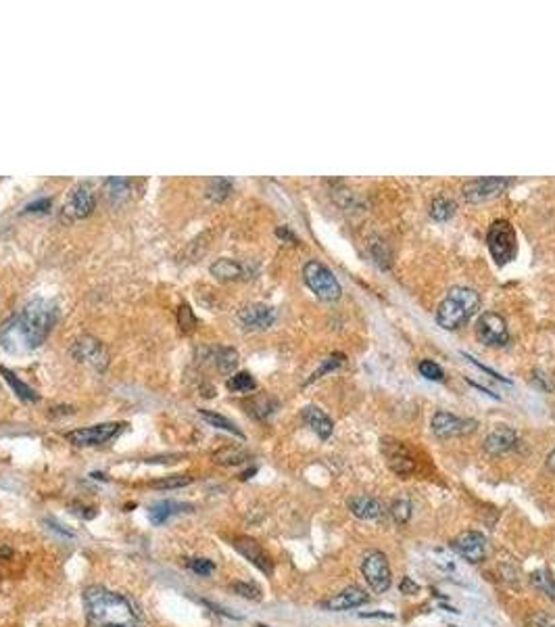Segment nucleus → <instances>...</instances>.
I'll return each mask as SVG.
<instances>
[{"label":"nucleus","instance_id":"f257e3e1","mask_svg":"<svg viewBox=\"0 0 555 627\" xmlns=\"http://www.w3.org/2000/svg\"><path fill=\"white\" fill-rule=\"evenodd\" d=\"M88 627H144L142 619L123 594L103 585H90L81 594Z\"/></svg>","mask_w":555,"mask_h":627},{"label":"nucleus","instance_id":"f03ea898","mask_svg":"<svg viewBox=\"0 0 555 627\" xmlns=\"http://www.w3.org/2000/svg\"><path fill=\"white\" fill-rule=\"evenodd\" d=\"M55 316H57L55 305L48 303L46 299H32L30 303H25V307L17 316V329L21 334L23 347L28 349L40 347L55 324Z\"/></svg>","mask_w":555,"mask_h":627},{"label":"nucleus","instance_id":"7ed1b4c3","mask_svg":"<svg viewBox=\"0 0 555 627\" xmlns=\"http://www.w3.org/2000/svg\"><path fill=\"white\" fill-rule=\"evenodd\" d=\"M480 305V297L470 287H453L447 293V297L438 303L436 310V322L445 331H455L464 327L476 314Z\"/></svg>","mask_w":555,"mask_h":627},{"label":"nucleus","instance_id":"20e7f679","mask_svg":"<svg viewBox=\"0 0 555 627\" xmlns=\"http://www.w3.org/2000/svg\"><path fill=\"white\" fill-rule=\"evenodd\" d=\"M303 281L311 289V293H316V297L324 301H336L343 295V287L338 278L334 276V272L317 259H309L305 264Z\"/></svg>","mask_w":555,"mask_h":627},{"label":"nucleus","instance_id":"39448f33","mask_svg":"<svg viewBox=\"0 0 555 627\" xmlns=\"http://www.w3.org/2000/svg\"><path fill=\"white\" fill-rule=\"evenodd\" d=\"M486 245L493 259L503 266L512 261L515 255V230L508 220H495L486 232Z\"/></svg>","mask_w":555,"mask_h":627},{"label":"nucleus","instance_id":"423d86ee","mask_svg":"<svg viewBox=\"0 0 555 627\" xmlns=\"http://www.w3.org/2000/svg\"><path fill=\"white\" fill-rule=\"evenodd\" d=\"M71 356L78 362L90 366L92 371H96V373H103L109 366V351H107V347L98 339H94L90 334H81V337L76 339V343L71 345Z\"/></svg>","mask_w":555,"mask_h":627},{"label":"nucleus","instance_id":"0eeeda50","mask_svg":"<svg viewBox=\"0 0 555 627\" xmlns=\"http://www.w3.org/2000/svg\"><path fill=\"white\" fill-rule=\"evenodd\" d=\"M123 427H125L123 422H101V424L69 431L65 437H67V441H71L78 448H92V446H103L109 439L118 437Z\"/></svg>","mask_w":555,"mask_h":627},{"label":"nucleus","instance_id":"6e6552de","mask_svg":"<svg viewBox=\"0 0 555 627\" xmlns=\"http://www.w3.org/2000/svg\"><path fill=\"white\" fill-rule=\"evenodd\" d=\"M361 573L365 577V582L370 584V587L376 592V594H384L389 587H391V582H393V575H391V567H389V558L374 550L370 552L363 563H361Z\"/></svg>","mask_w":555,"mask_h":627},{"label":"nucleus","instance_id":"1a4fd4ad","mask_svg":"<svg viewBox=\"0 0 555 627\" xmlns=\"http://www.w3.org/2000/svg\"><path fill=\"white\" fill-rule=\"evenodd\" d=\"M508 186H510V180L508 178H501V176L474 178V180H470V182L464 184V197L470 203H482V201H488V199L499 197Z\"/></svg>","mask_w":555,"mask_h":627},{"label":"nucleus","instance_id":"9d476101","mask_svg":"<svg viewBox=\"0 0 555 627\" xmlns=\"http://www.w3.org/2000/svg\"><path fill=\"white\" fill-rule=\"evenodd\" d=\"M476 337L484 345H505L510 341L508 324L497 312H484L476 320Z\"/></svg>","mask_w":555,"mask_h":627},{"label":"nucleus","instance_id":"9b49d317","mask_svg":"<svg viewBox=\"0 0 555 627\" xmlns=\"http://www.w3.org/2000/svg\"><path fill=\"white\" fill-rule=\"evenodd\" d=\"M232 546H234V550H236L238 554H242L261 573H265V575H272L274 573V560H272V556L263 550V546L257 542V540L246 538V536H234L232 538Z\"/></svg>","mask_w":555,"mask_h":627},{"label":"nucleus","instance_id":"f8f14e48","mask_svg":"<svg viewBox=\"0 0 555 627\" xmlns=\"http://www.w3.org/2000/svg\"><path fill=\"white\" fill-rule=\"evenodd\" d=\"M433 433L440 439H449V437H457V435H466L476 431L478 422L472 418H462L451 414V412H436L433 417Z\"/></svg>","mask_w":555,"mask_h":627},{"label":"nucleus","instance_id":"ddd939ff","mask_svg":"<svg viewBox=\"0 0 555 627\" xmlns=\"http://www.w3.org/2000/svg\"><path fill=\"white\" fill-rule=\"evenodd\" d=\"M96 208V197L88 184H78L69 191L65 203H63V213L69 220H84L88 218Z\"/></svg>","mask_w":555,"mask_h":627},{"label":"nucleus","instance_id":"4468645a","mask_svg":"<svg viewBox=\"0 0 555 627\" xmlns=\"http://www.w3.org/2000/svg\"><path fill=\"white\" fill-rule=\"evenodd\" d=\"M238 320L246 331H265L276 322V310L268 303H248L238 312Z\"/></svg>","mask_w":555,"mask_h":627},{"label":"nucleus","instance_id":"2eb2a0df","mask_svg":"<svg viewBox=\"0 0 555 627\" xmlns=\"http://www.w3.org/2000/svg\"><path fill=\"white\" fill-rule=\"evenodd\" d=\"M370 602V594L357 585H351L326 600L319 602V609L324 611H330V613H343V611H351V609H357V606H363Z\"/></svg>","mask_w":555,"mask_h":627},{"label":"nucleus","instance_id":"dca6fc26","mask_svg":"<svg viewBox=\"0 0 555 627\" xmlns=\"http://www.w3.org/2000/svg\"><path fill=\"white\" fill-rule=\"evenodd\" d=\"M451 546L459 556H464L472 565H478L486 558V538L480 531H462Z\"/></svg>","mask_w":555,"mask_h":627},{"label":"nucleus","instance_id":"f3484780","mask_svg":"<svg viewBox=\"0 0 555 627\" xmlns=\"http://www.w3.org/2000/svg\"><path fill=\"white\" fill-rule=\"evenodd\" d=\"M384 454H387V462L389 468L396 473L399 477H409L416 470V460L407 452V448L401 441H393V439H384Z\"/></svg>","mask_w":555,"mask_h":627},{"label":"nucleus","instance_id":"a211bd4d","mask_svg":"<svg viewBox=\"0 0 555 627\" xmlns=\"http://www.w3.org/2000/svg\"><path fill=\"white\" fill-rule=\"evenodd\" d=\"M517 446V433L514 429L499 424L484 437V452L491 456H501Z\"/></svg>","mask_w":555,"mask_h":627},{"label":"nucleus","instance_id":"6ab92c4d","mask_svg":"<svg viewBox=\"0 0 555 627\" xmlns=\"http://www.w3.org/2000/svg\"><path fill=\"white\" fill-rule=\"evenodd\" d=\"M209 270L217 281H244V278H251V274H253L244 261H238L232 257L217 259L215 264H211Z\"/></svg>","mask_w":555,"mask_h":627},{"label":"nucleus","instance_id":"aec40b11","mask_svg":"<svg viewBox=\"0 0 555 627\" xmlns=\"http://www.w3.org/2000/svg\"><path fill=\"white\" fill-rule=\"evenodd\" d=\"M347 506H349V510L355 514L357 519H363V521H374V519H380L384 514L382 502L372 498V496H365V494L351 496L347 500Z\"/></svg>","mask_w":555,"mask_h":627},{"label":"nucleus","instance_id":"412c9836","mask_svg":"<svg viewBox=\"0 0 555 627\" xmlns=\"http://www.w3.org/2000/svg\"><path fill=\"white\" fill-rule=\"evenodd\" d=\"M303 420L316 431V435L321 437V439H328L332 435V431H334V424H332L330 417L326 412H321L317 406H305L303 408Z\"/></svg>","mask_w":555,"mask_h":627},{"label":"nucleus","instance_id":"4be33fe9","mask_svg":"<svg viewBox=\"0 0 555 627\" xmlns=\"http://www.w3.org/2000/svg\"><path fill=\"white\" fill-rule=\"evenodd\" d=\"M190 504H180V502H171V500H163L153 504L149 508V519L153 525H163L165 521H169L173 514L182 512V510H188Z\"/></svg>","mask_w":555,"mask_h":627},{"label":"nucleus","instance_id":"5701e85b","mask_svg":"<svg viewBox=\"0 0 555 627\" xmlns=\"http://www.w3.org/2000/svg\"><path fill=\"white\" fill-rule=\"evenodd\" d=\"M0 375L4 376V380H6V383L11 385V389H13V391H15V393H17V395H19V397H21L23 402L36 404V402H38V400H40L38 393H36V391H34V389H32V387H30L28 383H23V380H21L19 376L13 373V371H8V368L0 366Z\"/></svg>","mask_w":555,"mask_h":627},{"label":"nucleus","instance_id":"b1692460","mask_svg":"<svg viewBox=\"0 0 555 627\" xmlns=\"http://www.w3.org/2000/svg\"><path fill=\"white\" fill-rule=\"evenodd\" d=\"M209 354H211L209 360H213V364L217 366L219 373L228 375L238 366V351L232 347H213V349H209Z\"/></svg>","mask_w":555,"mask_h":627},{"label":"nucleus","instance_id":"393cba45","mask_svg":"<svg viewBox=\"0 0 555 627\" xmlns=\"http://www.w3.org/2000/svg\"><path fill=\"white\" fill-rule=\"evenodd\" d=\"M19 343H23V341H21V334L17 329V318L4 320L0 327V345L6 351H19Z\"/></svg>","mask_w":555,"mask_h":627},{"label":"nucleus","instance_id":"a878e982","mask_svg":"<svg viewBox=\"0 0 555 627\" xmlns=\"http://www.w3.org/2000/svg\"><path fill=\"white\" fill-rule=\"evenodd\" d=\"M276 408H278V402L274 397H270V395L253 397V400L246 404V412H248L251 417L259 418V420H263V418H268L270 414H274Z\"/></svg>","mask_w":555,"mask_h":627},{"label":"nucleus","instance_id":"bb28decb","mask_svg":"<svg viewBox=\"0 0 555 627\" xmlns=\"http://www.w3.org/2000/svg\"><path fill=\"white\" fill-rule=\"evenodd\" d=\"M198 414L200 418L205 420V422H209L211 427H215V429H222V431H228V433H232V435H236V437H244V433L238 429L236 424L230 420V418L222 417V414H217V412H213V410H198Z\"/></svg>","mask_w":555,"mask_h":627},{"label":"nucleus","instance_id":"cd10ccee","mask_svg":"<svg viewBox=\"0 0 555 627\" xmlns=\"http://www.w3.org/2000/svg\"><path fill=\"white\" fill-rule=\"evenodd\" d=\"M530 584L534 585L537 589H541L549 600L555 602V577H551V573L547 569L532 571L530 573Z\"/></svg>","mask_w":555,"mask_h":627},{"label":"nucleus","instance_id":"c85d7f7f","mask_svg":"<svg viewBox=\"0 0 555 627\" xmlns=\"http://www.w3.org/2000/svg\"><path fill=\"white\" fill-rule=\"evenodd\" d=\"M455 209H457V205H455L453 199L440 195V197H436L435 201H433V205H430V215L435 218L436 222H445V220H451L455 215Z\"/></svg>","mask_w":555,"mask_h":627},{"label":"nucleus","instance_id":"c756f323","mask_svg":"<svg viewBox=\"0 0 555 627\" xmlns=\"http://www.w3.org/2000/svg\"><path fill=\"white\" fill-rule=\"evenodd\" d=\"M232 193V180L230 178H213L207 186V197L211 201H226Z\"/></svg>","mask_w":555,"mask_h":627},{"label":"nucleus","instance_id":"7c9ffc66","mask_svg":"<svg viewBox=\"0 0 555 627\" xmlns=\"http://www.w3.org/2000/svg\"><path fill=\"white\" fill-rule=\"evenodd\" d=\"M213 460L217 464L236 466V464H242L244 460H248V454L244 450H238V448H224V450H219V452L213 454Z\"/></svg>","mask_w":555,"mask_h":627},{"label":"nucleus","instance_id":"2f4dec72","mask_svg":"<svg viewBox=\"0 0 555 627\" xmlns=\"http://www.w3.org/2000/svg\"><path fill=\"white\" fill-rule=\"evenodd\" d=\"M190 483H193L190 475H169L165 479L153 481L151 487H155V490H182V487H186Z\"/></svg>","mask_w":555,"mask_h":627},{"label":"nucleus","instance_id":"473e14b6","mask_svg":"<svg viewBox=\"0 0 555 627\" xmlns=\"http://www.w3.org/2000/svg\"><path fill=\"white\" fill-rule=\"evenodd\" d=\"M255 387H257V383L248 373H236V375H232V378H228V389L234 391V393L253 391Z\"/></svg>","mask_w":555,"mask_h":627},{"label":"nucleus","instance_id":"72a5a7b5","mask_svg":"<svg viewBox=\"0 0 555 627\" xmlns=\"http://www.w3.org/2000/svg\"><path fill=\"white\" fill-rule=\"evenodd\" d=\"M391 516L395 519V523L405 525L411 519V502L407 498H396L391 504Z\"/></svg>","mask_w":555,"mask_h":627},{"label":"nucleus","instance_id":"f704fd0d","mask_svg":"<svg viewBox=\"0 0 555 627\" xmlns=\"http://www.w3.org/2000/svg\"><path fill=\"white\" fill-rule=\"evenodd\" d=\"M132 182L127 178H107L105 180V191L109 197H119V195H125L130 191Z\"/></svg>","mask_w":555,"mask_h":627},{"label":"nucleus","instance_id":"c9c22d12","mask_svg":"<svg viewBox=\"0 0 555 627\" xmlns=\"http://www.w3.org/2000/svg\"><path fill=\"white\" fill-rule=\"evenodd\" d=\"M232 592H236L238 596H242L246 600H261L259 585L248 584V582H236V584H232Z\"/></svg>","mask_w":555,"mask_h":627},{"label":"nucleus","instance_id":"e433bc0d","mask_svg":"<svg viewBox=\"0 0 555 627\" xmlns=\"http://www.w3.org/2000/svg\"><path fill=\"white\" fill-rule=\"evenodd\" d=\"M178 320H180V331H182V333H190V331L197 327V318H195L193 310H190L186 303H184V305H180Z\"/></svg>","mask_w":555,"mask_h":627},{"label":"nucleus","instance_id":"4c0bfd02","mask_svg":"<svg viewBox=\"0 0 555 627\" xmlns=\"http://www.w3.org/2000/svg\"><path fill=\"white\" fill-rule=\"evenodd\" d=\"M418 368H420V375L428 378V380H442V375H445L442 368L433 360H422Z\"/></svg>","mask_w":555,"mask_h":627},{"label":"nucleus","instance_id":"58836bf2","mask_svg":"<svg viewBox=\"0 0 555 627\" xmlns=\"http://www.w3.org/2000/svg\"><path fill=\"white\" fill-rule=\"evenodd\" d=\"M188 567H190V571H195L197 575H202V577H207L215 571V565L209 558H190Z\"/></svg>","mask_w":555,"mask_h":627},{"label":"nucleus","instance_id":"ea45409f","mask_svg":"<svg viewBox=\"0 0 555 627\" xmlns=\"http://www.w3.org/2000/svg\"><path fill=\"white\" fill-rule=\"evenodd\" d=\"M341 364H343V356H341V354H334V356H330L328 360H324V364H321L316 373L311 375V378H309L307 383H311V380H316V378H319L321 375H326V373H330V371L338 368Z\"/></svg>","mask_w":555,"mask_h":627},{"label":"nucleus","instance_id":"a19ab883","mask_svg":"<svg viewBox=\"0 0 555 627\" xmlns=\"http://www.w3.org/2000/svg\"><path fill=\"white\" fill-rule=\"evenodd\" d=\"M528 627H555V617L543 611H537L528 617Z\"/></svg>","mask_w":555,"mask_h":627},{"label":"nucleus","instance_id":"79ce46f5","mask_svg":"<svg viewBox=\"0 0 555 627\" xmlns=\"http://www.w3.org/2000/svg\"><path fill=\"white\" fill-rule=\"evenodd\" d=\"M435 554H436L435 563L438 569H442L445 573H453V571H455V560H453L445 550H435Z\"/></svg>","mask_w":555,"mask_h":627},{"label":"nucleus","instance_id":"37998d69","mask_svg":"<svg viewBox=\"0 0 555 627\" xmlns=\"http://www.w3.org/2000/svg\"><path fill=\"white\" fill-rule=\"evenodd\" d=\"M532 385H534V387H539L541 391H554V387H555L554 378H551L549 375H545V373H541V371H539V373H534V376H532Z\"/></svg>","mask_w":555,"mask_h":627},{"label":"nucleus","instance_id":"c03bdc74","mask_svg":"<svg viewBox=\"0 0 555 627\" xmlns=\"http://www.w3.org/2000/svg\"><path fill=\"white\" fill-rule=\"evenodd\" d=\"M399 589L403 592V594H407V596H413V594H418L420 592V585L416 584L411 577H403V582L399 585Z\"/></svg>","mask_w":555,"mask_h":627},{"label":"nucleus","instance_id":"a18cd8bd","mask_svg":"<svg viewBox=\"0 0 555 627\" xmlns=\"http://www.w3.org/2000/svg\"><path fill=\"white\" fill-rule=\"evenodd\" d=\"M48 209H50V199H46V197L25 205V211H32V213H42V211H48Z\"/></svg>","mask_w":555,"mask_h":627},{"label":"nucleus","instance_id":"49530a36","mask_svg":"<svg viewBox=\"0 0 555 627\" xmlns=\"http://www.w3.org/2000/svg\"><path fill=\"white\" fill-rule=\"evenodd\" d=\"M276 235H278V237H280V239H284V241L297 243V237H294V235H292V232H290V230H288L286 226H280V228H278V230H276Z\"/></svg>","mask_w":555,"mask_h":627},{"label":"nucleus","instance_id":"de8ad7c7","mask_svg":"<svg viewBox=\"0 0 555 627\" xmlns=\"http://www.w3.org/2000/svg\"><path fill=\"white\" fill-rule=\"evenodd\" d=\"M361 617L363 619H393V615L391 613H361Z\"/></svg>","mask_w":555,"mask_h":627},{"label":"nucleus","instance_id":"09e8293b","mask_svg":"<svg viewBox=\"0 0 555 627\" xmlns=\"http://www.w3.org/2000/svg\"><path fill=\"white\" fill-rule=\"evenodd\" d=\"M547 468H549V470H551V473L555 475V450L551 452V454H549V456H547Z\"/></svg>","mask_w":555,"mask_h":627},{"label":"nucleus","instance_id":"8fccbe9b","mask_svg":"<svg viewBox=\"0 0 555 627\" xmlns=\"http://www.w3.org/2000/svg\"><path fill=\"white\" fill-rule=\"evenodd\" d=\"M255 473H257V468H251V470H246V473L242 475V479H248V477H251V475H255Z\"/></svg>","mask_w":555,"mask_h":627},{"label":"nucleus","instance_id":"3c124183","mask_svg":"<svg viewBox=\"0 0 555 627\" xmlns=\"http://www.w3.org/2000/svg\"><path fill=\"white\" fill-rule=\"evenodd\" d=\"M257 627H268V626H261V623H257Z\"/></svg>","mask_w":555,"mask_h":627}]
</instances>
